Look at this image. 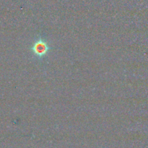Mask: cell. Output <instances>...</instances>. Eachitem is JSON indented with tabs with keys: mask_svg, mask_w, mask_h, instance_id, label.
Masks as SVG:
<instances>
[{
	"mask_svg": "<svg viewBox=\"0 0 148 148\" xmlns=\"http://www.w3.org/2000/svg\"><path fill=\"white\" fill-rule=\"evenodd\" d=\"M50 47L47 44L46 41L42 39H38L35 42L32 47V51L35 56L38 57H43L46 55L47 53L49 51Z\"/></svg>",
	"mask_w": 148,
	"mask_h": 148,
	"instance_id": "6da1fadb",
	"label": "cell"
}]
</instances>
